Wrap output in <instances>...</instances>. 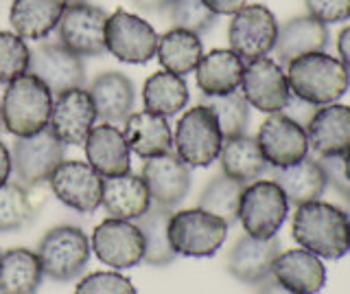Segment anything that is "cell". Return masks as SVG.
I'll return each instance as SVG.
<instances>
[{
  "label": "cell",
  "mask_w": 350,
  "mask_h": 294,
  "mask_svg": "<svg viewBox=\"0 0 350 294\" xmlns=\"http://www.w3.org/2000/svg\"><path fill=\"white\" fill-rule=\"evenodd\" d=\"M291 235L300 248L320 259H342L350 253V222L342 206L313 200L295 206Z\"/></svg>",
  "instance_id": "cell-1"
},
{
  "label": "cell",
  "mask_w": 350,
  "mask_h": 294,
  "mask_svg": "<svg viewBox=\"0 0 350 294\" xmlns=\"http://www.w3.org/2000/svg\"><path fill=\"white\" fill-rule=\"evenodd\" d=\"M287 82L291 95L313 106L337 103L350 86V73L337 58L326 51L306 53L287 64Z\"/></svg>",
  "instance_id": "cell-2"
},
{
  "label": "cell",
  "mask_w": 350,
  "mask_h": 294,
  "mask_svg": "<svg viewBox=\"0 0 350 294\" xmlns=\"http://www.w3.org/2000/svg\"><path fill=\"white\" fill-rule=\"evenodd\" d=\"M0 108L9 134L16 138L33 136L49 127L53 95L36 75L25 73L7 84Z\"/></svg>",
  "instance_id": "cell-3"
},
{
  "label": "cell",
  "mask_w": 350,
  "mask_h": 294,
  "mask_svg": "<svg viewBox=\"0 0 350 294\" xmlns=\"http://www.w3.org/2000/svg\"><path fill=\"white\" fill-rule=\"evenodd\" d=\"M38 259L49 279L59 283L75 281L90 261V239L79 226L59 224L40 239Z\"/></svg>",
  "instance_id": "cell-4"
},
{
  "label": "cell",
  "mask_w": 350,
  "mask_h": 294,
  "mask_svg": "<svg viewBox=\"0 0 350 294\" xmlns=\"http://www.w3.org/2000/svg\"><path fill=\"white\" fill-rule=\"evenodd\" d=\"M228 224L200 206L175 211L169 217V242L182 257H213L228 237Z\"/></svg>",
  "instance_id": "cell-5"
},
{
  "label": "cell",
  "mask_w": 350,
  "mask_h": 294,
  "mask_svg": "<svg viewBox=\"0 0 350 294\" xmlns=\"http://www.w3.org/2000/svg\"><path fill=\"white\" fill-rule=\"evenodd\" d=\"M224 134L217 117L208 106L197 103L178 121L173 132V147L189 167H208L219 158Z\"/></svg>",
  "instance_id": "cell-6"
},
{
  "label": "cell",
  "mask_w": 350,
  "mask_h": 294,
  "mask_svg": "<svg viewBox=\"0 0 350 294\" xmlns=\"http://www.w3.org/2000/svg\"><path fill=\"white\" fill-rule=\"evenodd\" d=\"M289 215L287 195L273 180H254L245 184L239 204V220L252 237H276Z\"/></svg>",
  "instance_id": "cell-7"
},
{
  "label": "cell",
  "mask_w": 350,
  "mask_h": 294,
  "mask_svg": "<svg viewBox=\"0 0 350 294\" xmlns=\"http://www.w3.org/2000/svg\"><path fill=\"white\" fill-rule=\"evenodd\" d=\"M66 158V145L55 136L51 130L33 136H20L11 151V167L14 176L22 187H36L40 182H49L51 173L57 169Z\"/></svg>",
  "instance_id": "cell-8"
},
{
  "label": "cell",
  "mask_w": 350,
  "mask_h": 294,
  "mask_svg": "<svg viewBox=\"0 0 350 294\" xmlns=\"http://www.w3.org/2000/svg\"><path fill=\"white\" fill-rule=\"evenodd\" d=\"M278 38V20L265 5H245L230 20L228 42L243 62L265 58Z\"/></svg>",
  "instance_id": "cell-9"
},
{
  "label": "cell",
  "mask_w": 350,
  "mask_h": 294,
  "mask_svg": "<svg viewBox=\"0 0 350 294\" xmlns=\"http://www.w3.org/2000/svg\"><path fill=\"white\" fill-rule=\"evenodd\" d=\"M107 12L90 3L68 5L57 25L59 45L79 58H103L105 49V23Z\"/></svg>",
  "instance_id": "cell-10"
},
{
  "label": "cell",
  "mask_w": 350,
  "mask_h": 294,
  "mask_svg": "<svg viewBox=\"0 0 350 294\" xmlns=\"http://www.w3.org/2000/svg\"><path fill=\"white\" fill-rule=\"evenodd\" d=\"M158 34L147 20L116 9L105 23V49L125 64H147L158 49Z\"/></svg>",
  "instance_id": "cell-11"
},
{
  "label": "cell",
  "mask_w": 350,
  "mask_h": 294,
  "mask_svg": "<svg viewBox=\"0 0 350 294\" xmlns=\"http://www.w3.org/2000/svg\"><path fill=\"white\" fill-rule=\"evenodd\" d=\"M239 88L243 93L250 108H256V110L265 114L282 112L284 103L291 97L287 73H284V69L276 60L267 56L245 62Z\"/></svg>",
  "instance_id": "cell-12"
},
{
  "label": "cell",
  "mask_w": 350,
  "mask_h": 294,
  "mask_svg": "<svg viewBox=\"0 0 350 294\" xmlns=\"http://www.w3.org/2000/svg\"><path fill=\"white\" fill-rule=\"evenodd\" d=\"M90 248L98 261L114 270L134 268L145 257V239L140 228L129 220L107 217L92 231Z\"/></svg>",
  "instance_id": "cell-13"
},
{
  "label": "cell",
  "mask_w": 350,
  "mask_h": 294,
  "mask_svg": "<svg viewBox=\"0 0 350 294\" xmlns=\"http://www.w3.org/2000/svg\"><path fill=\"white\" fill-rule=\"evenodd\" d=\"M46 86L53 97L70 88L85 86V66L79 56H75L59 42H46L31 49L29 71Z\"/></svg>",
  "instance_id": "cell-14"
},
{
  "label": "cell",
  "mask_w": 350,
  "mask_h": 294,
  "mask_svg": "<svg viewBox=\"0 0 350 294\" xmlns=\"http://www.w3.org/2000/svg\"><path fill=\"white\" fill-rule=\"evenodd\" d=\"M49 184L55 198L77 213H94L101 206L103 178L83 160L59 162Z\"/></svg>",
  "instance_id": "cell-15"
},
{
  "label": "cell",
  "mask_w": 350,
  "mask_h": 294,
  "mask_svg": "<svg viewBox=\"0 0 350 294\" xmlns=\"http://www.w3.org/2000/svg\"><path fill=\"white\" fill-rule=\"evenodd\" d=\"M96 108L85 88H70L53 99L49 130L64 145H83L96 125Z\"/></svg>",
  "instance_id": "cell-16"
},
{
  "label": "cell",
  "mask_w": 350,
  "mask_h": 294,
  "mask_svg": "<svg viewBox=\"0 0 350 294\" xmlns=\"http://www.w3.org/2000/svg\"><path fill=\"white\" fill-rule=\"evenodd\" d=\"M256 143L269 167H289L309 156V140H306L304 127L282 112H273L260 123Z\"/></svg>",
  "instance_id": "cell-17"
},
{
  "label": "cell",
  "mask_w": 350,
  "mask_h": 294,
  "mask_svg": "<svg viewBox=\"0 0 350 294\" xmlns=\"http://www.w3.org/2000/svg\"><path fill=\"white\" fill-rule=\"evenodd\" d=\"M140 178L145 180L151 202L167 206V209H175L191 191V167L175 154H162L156 158H147L142 165Z\"/></svg>",
  "instance_id": "cell-18"
},
{
  "label": "cell",
  "mask_w": 350,
  "mask_h": 294,
  "mask_svg": "<svg viewBox=\"0 0 350 294\" xmlns=\"http://www.w3.org/2000/svg\"><path fill=\"white\" fill-rule=\"evenodd\" d=\"M309 149L317 158H344L350 151V106H320L304 127Z\"/></svg>",
  "instance_id": "cell-19"
},
{
  "label": "cell",
  "mask_w": 350,
  "mask_h": 294,
  "mask_svg": "<svg viewBox=\"0 0 350 294\" xmlns=\"http://www.w3.org/2000/svg\"><path fill=\"white\" fill-rule=\"evenodd\" d=\"M85 160L101 178H114L131 171V151L118 125H94L85 138Z\"/></svg>",
  "instance_id": "cell-20"
},
{
  "label": "cell",
  "mask_w": 350,
  "mask_h": 294,
  "mask_svg": "<svg viewBox=\"0 0 350 294\" xmlns=\"http://www.w3.org/2000/svg\"><path fill=\"white\" fill-rule=\"evenodd\" d=\"M278 255L280 242L276 237L258 239L245 233L230 248L226 268L237 281L247 283V286H256V283L271 275V266Z\"/></svg>",
  "instance_id": "cell-21"
},
{
  "label": "cell",
  "mask_w": 350,
  "mask_h": 294,
  "mask_svg": "<svg viewBox=\"0 0 350 294\" xmlns=\"http://www.w3.org/2000/svg\"><path fill=\"white\" fill-rule=\"evenodd\" d=\"M90 93L96 117L101 123L109 125H123L129 114H134L136 108V88L125 73L105 71L90 84Z\"/></svg>",
  "instance_id": "cell-22"
},
{
  "label": "cell",
  "mask_w": 350,
  "mask_h": 294,
  "mask_svg": "<svg viewBox=\"0 0 350 294\" xmlns=\"http://www.w3.org/2000/svg\"><path fill=\"white\" fill-rule=\"evenodd\" d=\"M271 275L291 294H317L326 283L322 259L304 248H289L280 253L271 266Z\"/></svg>",
  "instance_id": "cell-23"
},
{
  "label": "cell",
  "mask_w": 350,
  "mask_h": 294,
  "mask_svg": "<svg viewBox=\"0 0 350 294\" xmlns=\"http://www.w3.org/2000/svg\"><path fill=\"white\" fill-rule=\"evenodd\" d=\"M328 27L320 20L306 16H298L287 20L282 27H278V38L273 45V56L280 66H287L295 58L306 56V53L326 51L328 47Z\"/></svg>",
  "instance_id": "cell-24"
},
{
  "label": "cell",
  "mask_w": 350,
  "mask_h": 294,
  "mask_svg": "<svg viewBox=\"0 0 350 294\" xmlns=\"http://www.w3.org/2000/svg\"><path fill=\"white\" fill-rule=\"evenodd\" d=\"M245 62L232 49H215L204 53L195 69L197 88L204 97H217L239 90Z\"/></svg>",
  "instance_id": "cell-25"
},
{
  "label": "cell",
  "mask_w": 350,
  "mask_h": 294,
  "mask_svg": "<svg viewBox=\"0 0 350 294\" xmlns=\"http://www.w3.org/2000/svg\"><path fill=\"white\" fill-rule=\"evenodd\" d=\"M123 134L129 151H134L142 160L173 151V130L169 121L147 110L129 114V119L123 123Z\"/></svg>",
  "instance_id": "cell-26"
},
{
  "label": "cell",
  "mask_w": 350,
  "mask_h": 294,
  "mask_svg": "<svg viewBox=\"0 0 350 294\" xmlns=\"http://www.w3.org/2000/svg\"><path fill=\"white\" fill-rule=\"evenodd\" d=\"M267 173L287 195V202L293 206L320 200L326 191V176L320 162L309 156H304L289 167H269Z\"/></svg>",
  "instance_id": "cell-27"
},
{
  "label": "cell",
  "mask_w": 350,
  "mask_h": 294,
  "mask_svg": "<svg viewBox=\"0 0 350 294\" xmlns=\"http://www.w3.org/2000/svg\"><path fill=\"white\" fill-rule=\"evenodd\" d=\"M101 206L109 217L134 222L151 206V195L145 180L129 171L123 176L103 178Z\"/></svg>",
  "instance_id": "cell-28"
},
{
  "label": "cell",
  "mask_w": 350,
  "mask_h": 294,
  "mask_svg": "<svg viewBox=\"0 0 350 294\" xmlns=\"http://www.w3.org/2000/svg\"><path fill=\"white\" fill-rule=\"evenodd\" d=\"M66 0H14L9 23L22 40H44L57 29L66 12Z\"/></svg>",
  "instance_id": "cell-29"
},
{
  "label": "cell",
  "mask_w": 350,
  "mask_h": 294,
  "mask_svg": "<svg viewBox=\"0 0 350 294\" xmlns=\"http://www.w3.org/2000/svg\"><path fill=\"white\" fill-rule=\"evenodd\" d=\"M219 162H221V171L226 176L243 184L260 180L269 171V165L265 156H262L256 138L247 134L224 138L221 151H219Z\"/></svg>",
  "instance_id": "cell-30"
},
{
  "label": "cell",
  "mask_w": 350,
  "mask_h": 294,
  "mask_svg": "<svg viewBox=\"0 0 350 294\" xmlns=\"http://www.w3.org/2000/svg\"><path fill=\"white\" fill-rule=\"evenodd\" d=\"M44 281L38 253L9 248L0 255V294H36Z\"/></svg>",
  "instance_id": "cell-31"
},
{
  "label": "cell",
  "mask_w": 350,
  "mask_h": 294,
  "mask_svg": "<svg viewBox=\"0 0 350 294\" xmlns=\"http://www.w3.org/2000/svg\"><path fill=\"white\" fill-rule=\"evenodd\" d=\"M156 56L164 71L184 77V75H189L197 69V64H200L204 56L202 38L193 34V31L173 27L158 38Z\"/></svg>",
  "instance_id": "cell-32"
},
{
  "label": "cell",
  "mask_w": 350,
  "mask_h": 294,
  "mask_svg": "<svg viewBox=\"0 0 350 294\" xmlns=\"http://www.w3.org/2000/svg\"><path fill=\"white\" fill-rule=\"evenodd\" d=\"M189 84L184 77L169 71H158L142 86V103L145 110L158 117H173L182 112L189 103Z\"/></svg>",
  "instance_id": "cell-33"
},
{
  "label": "cell",
  "mask_w": 350,
  "mask_h": 294,
  "mask_svg": "<svg viewBox=\"0 0 350 294\" xmlns=\"http://www.w3.org/2000/svg\"><path fill=\"white\" fill-rule=\"evenodd\" d=\"M171 213L173 209L151 202L149 209L134 220V224L140 228L142 239H145V257H142V261H145L147 266L162 268V266H169L171 261H175V257H178L167 233Z\"/></svg>",
  "instance_id": "cell-34"
},
{
  "label": "cell",
  "mask_w": 350,
  "mask_h": 294,
  "mask_svg": "<svg viewBox=\"0 0 350 294\" xmlns=\"http://www.w3.org/2000/svg\"><path fill=\"white\" fill-rule=\"evenodd\" d=\"M243 189H245L243 182L230 178L226 173H219V176H215L202 189L197 206L217 217H221L228 226H232L234 222H239V204H241Z\"/></svg>",
  "instance_id": "cell-35"
},
{
  "label": "cell",
  "mask_w": 350,
  "mask_h": 294,
  "mask_svg": "<svg viewBox=\"0 0 350 294\" xmlns=\"http://www.w3.org/2000/svg\"><path fill=\"white\" fill-rule=\"evenodd\" d=\"M208 106L217 117L219 130H221L224 138L241 136L247 132L250 125V103L245 101V97L241 90L228 93V95H217V97H204L202 101Z\"/></svg>",
  "instance_id": "cell-36"
},
{
  "label": "cell",
  "mask_w": 350,
  "mask_h": 294,
  "mask_svg": "<svg viewBox=\"0 0 350 294\" xmlns=\"http://www.w3.org/2000/svg\"><path fill=\"white\" fill-rule=\"evenodd\" d=\"M33 220V206L27 187L9 180L0 187V233H16Z\"/></svg>",
  "instance_id": "cell-37"
},
{
  "label": "cell",
  "mask_w": 350,
  "mask_h": 294,
  "mask_svg": "<svg viewBox=\"0 0 350 294\" xmlns=\"http://www.w3.org/2000/svg\"><path fill=\"white\" fill-rule=\"evenodd\" d=\"M167 16L175 29L193 31L197 36L208 34L217 23V16L202 0H171L167 7Z\"/></svg>",
  "instance_id": "cell-38"
},
{
  "label": "cell",
  "mask_w": 350,
  "mask_h": 294,
  "mask_svg": "<svg viewBox=\"0 0 350 294\" xmlns=\"http://www.w3.org/2000/svg\"><path fill=\"white\" fill-rule=\"evenodd\" d=\"M31 49L14 31H0V84L14 82L29 71Z\"/></svg>",
  "instance_id": "cell-39"
},
{
  "label": "cell",
  "mask_w": 350,
  "mask_h": 294,
  "mask_svg": "<svg viewBox=\"0 0 350 294\" xmlns=\"http://www.w3.org/2000/svg\"><path fill=\"white\" fill-rule=\"evenodd\" d=\"M75 294H138L134 283L116 270H98L77 283Z\"/></svg>",
  "instance_id": "cell-40"
},
{
  "label": "cell",
  "mask_w": 350,
  "mask_h": 294,
  "mask_svg": "<svg viewBox=\"0 0 350 294\" xmlns=\"http://www.w3.org/2000/svg\"><path fill=\"white\" fill-rule=\"evenodd\" d=\"M311 18L324 25H335L350 20V0H304Z\"/></svg>",
  "instance_id": "cell-41"
},
{
  "label": "cell",
  "mask_w": 350,
  "mask_h": 294,
  "mask_svg": "<svg viewBox=\"0 0 350 294\" xmlns=\"http://www.w3.org/2000/svg\"><path fill=\"white\" fill-rule=\"evenodd\" d=\"M320 167L326 176V187H333V191L344 198V195L350 193V180L346 176V169H344V158L333 156V158H320Z\"/></svg>",
  "instance_id": "cell-42"
},
{
  "label": "cell",
  "mask_w": 350,
  "mask_h": 294,
  "mask_svg": "<svg viewBox=\"0 0 350 294\" xmlns=\"http://www.w3.org/2000/svg\"><path fill=\"white\" fill-rule=\"evenodd\" d=\"M317 108H320V106H313V103H309V101L300 99V97L291 95V97H289V101L284 103V108H282V114H287V117L291 119V121H295L298 125L306 127V123L311 121V117L315 114Z\"/></svg>",
  "instance_id": "cell-43"
},
{
  "label": "cell",
  "mask_w": 350,
  "mask_h": 294,
  "mask_svg": "<svg viewBox=\"0 0 350 294\" xmlns=\"http://www.w3.org/2000/svg\"><path fill=\"white\" fill-rule=\"evenodd\" d=\"M215 16H234L241 7H245L247 0H202Z\"/></svg>",
  "instance_id": "cell-44"
},
{
  "label": "cell",
  "mask_w": 350,
  "mask_h": 294,
  "mask_svg": "<svg viewBox=\"0 0 350 294\" xmlns=\"http://www.w3.org/2000/svg\"><path fill=\"white\" fill-rule=\"evenodd\" d=\"M337 60L344 64V69L350 73V25L337 38Z\"/></svg>",
  "instance_id": "cell-45"
},
{
  "label": "cell",
  "mask_w": 350,
  "mask_h": 294,
  "mask_svg": "<svg viewBox=\"0 0 350 294\" xmlns=\"http://www.w3.org/2000/svg\"><path fill=\"white\" fill-rule=\"evenodd\" d=\"M256 294H291V292L284 288L276 277L269 275L260 283H256Z\"/></svg>",
  "instance_id": "cell-46"
},
{
  "label": "cell",
  "mask_w": 350,
  "mask_h": 294,
  "mask_svg": "<svg viewBox=\"0 0 350 294\" xmlns=\"http://www.w3.org/2000/svg\"><path fill=\"white\" fill-rule=\"evenodd\" d=\"M11 171H14V167H11V151L7 149L3 140H0V187H5L9 182Z\"/></svg>",
  "instance_id": "cell-47"
},
{
  "label": "cell",
  "mask_w": 350,
  "mask_h": 294,
  "mask_svg": "<svg viewBox=\"0 0 350 294\" xmlns=\"http://www.w3.org/2000/svg\"><path fill=\"white\" fill-rule=\"evenodd\" d=\"M131 3L145 14H162V12H167L171 0H131Z\"/></svg>",
  "instance_id": "cell-48"
},
{
  "label": "cell",
  "mask_w": 350,
  "mask_h": 294,
  "mask_svg": "<svg viewBox=\"0 0 350 294\" xmlns=\"http://www.w3.org/2000/svg\"><path fill=\"white\" fill-rule=\"evenodd\" d=\"M342 209H344V213H346V217H348V222H350V193L348 195H344V198H342Z\"/></svg>",
  "instance_id": "cell-49"
},
{
  "label": "cell",
  "mask_w": 350,
  "mask_h": 294,
  "mask_svg": "<svg viewBox=\"0 0 350 294\" xmlns=\"http://www.w3.org/2000/svg\"><path fill=\"white\" fill-rule=\"evenodd\" d=\"M344 169H346V176H348V180H350V151L344 156Z\"/></svg>",
  "instance_id": "cell-50"
},
{
  "label": "cell",
  "mask_w": 350,
  "mask_h": 294,
  "mask_svg": "<svg viewBox=\"0 0 350 294\" xmlns=\"http://www.w3.org/2000/svg\"><path fill=\"white\" fill-rule=\"evenodd\" d=\"M7 130H5V119H3V108H0V134H5Z\"/></svg>",
  "instance_id": "cell-51"
},
{
  "label": "cell",
  "mask_w": 350,
  "mask_h": 294,
  "mask_svg": "<svg viewBox=\"0 0 350 294\" xmlns=\"http://www.w3.org/2000/svg\"><path fill=\"white\" fill-rule=\"evenodd\" d=\"M68 5H77V3H88V0H66Z\"/></svg>",
  "instance_id": "cell-52"
}]
</instances>
